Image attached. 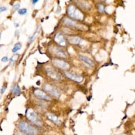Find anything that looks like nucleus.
Masks as SVG:
<instances>
[{"mask_svg": "<svg viewBox=\"0 0 135 135\" xmlns=\"http://www.w3.org/2000/svg\"><path fill=\"white\" fill-rule=\"evenodd\" d=\"M18 127L22 133L27 135H38L37 129L25 121H20L18 124Z\"/></svg>", "mask_w": 135, "mask_h": 135, "instance_id": "obj_1", "label": "nucleus"}, {"mask_svg": "<svg viewBox=\"0 0 135 135\" xmlns=\"http://www.w3.org/2000/svg\"><path fill=\"white\" fill-rule=\"evenodd\" d=\"M25 115L27 119L33 123L38 126H41V123L39 117L38 116L37 113L32 108H29L26 110Z\"/></svg>", "mask_w": 135, "mask_h": 135, "instance_id": "obj_2", "label": "nucleus"}, {"mask_svg": "<svg viewBox=\"0 0 135 135\" xmlns=\"http://www.w3.org/2000/svg\"><path fill=\"white\" fill-rule=\"evenodd\" d=\"M67 13L68 16L72 18L78 20H82L83 17V14L77 9L74 6L70 5L67 9Z\"/></svg>", "mask_w": 135, "mask_h": 135, "instance_id": "obj_3", "label": "nucleus"}, {"mask_svg": "<svg viewBox=\"0 0 135 135\" xmlns=\"http://www.w3.org/2000/svg\"><path fill=\"white\" fill-rule=\"evenodd\" d=\"M43 88L47 92L49 93V94L54 96L56 98H58L60 95V93L52 85H51L49 83H45L43 85Z\"/></svg>", "mask_w": 135, "mask_h": 135, "instance_id": "obj_4", "label": "nucleus"}, {"mask_svg": "<svg viewBox=\"0 0 135 135\" xmlns=\"http://www.w3.org/2000/svg\"><path fill=\"white\" fill-rule=\"evenodd\" d=\"M53 64L56 68L62 70H68L70 68V65L67 62L59 59H53L52 60Z\"/></svg>", "mask_w": 135, "mask_h": 135, "instance_id": "obj_5", "label": "nucleus"}, {"mask_svg": "<svg viewBox=\"0 0 135 135\" xmlns=\"http://www.w3.org/2000/svg\"><path fill=\"white\" fill-rule=\"evenodd\" d=\"M34 95L38 98L46 101H51V99L48 95L46 92L39 89H36L34 90Z\"/></svg>", "mask_w": 135, "mask_h": 135, "instance_id": "obj_6", "label": "nucleus"}, {"mask_svg": "<svg viewBox=\"0 0 135 135\" xmlns=\"http://www.w3.org/2000/svg\"><path fill=\"white\" fill-rule=\"evenodd\" d=\"M65 75L69 79L74 81L77 82H81L83 80V77L76 73L69 72H65Z\"/></svg>", "mask_w": 135, "mask_h": 135, "instance_id": "obj_7", "label": "nucleus"}, {"mask_svg": "<svg viewBox=\"0 0 135 135\" xmlns=\"http://www.w3.org/2000/svg\"><path fill=\"white\" fill-rule=\"evenodd\" d=\"M52 52L54 55L59 58H65L67 57V54L64 50L61 49V48L55 47H53Z\"/></svg>", "mask_w": 135, "mask_h": 135, "instance_id": "obj_8", "label": "nucleus"}, {"mask_svg": "<svg viewBox=\"0 0 135 135\" xmlns=\"http://www.w3.org/2000/svg\"><path fill=\"white\" fill-rule=\"evenodd\" d=\"M55 41L59 45L62 47H64L66 45V41L64 36L61 33H56L55 37Z\"/></svg>", "mask_w": 135, "mask_h": 135, "instance_id": "obj_9", "label": "nucleus"}, {"mask_svg": "<svg viewBox=\"0 0 135 135\" xmlns=\"http://www.w3.org/2000/svg\"><path fill=\"white\" fill-rule=\"evenodd\" d=\"M47 116L48 118L54 124L56 125H60L61 124V120L60 119L57 117L55 114L52 113H47Z\"/></svg>", "mask_w": 135, "mask_h": 135, "instance_id": "obj_10", "label": "nucleus"}, {"mask_svg": "<svg viewBox=\"0 0 135 135\" xmlns=\"http://www.w3.org/2000/svg\"><path fill=\"white\" fill-rule=\"evenodd\" d=\"M47 73L51 78L53 79L58 80L60 79V76L58 74V73H56L55 70L52 69H48Z\"/></svg>", "mask_w": 135, "mask_h": 135, "instance_id": "obj_11", "label": "nucleus"}, {"mask_svg": "<svg viewBox=\"0 0 135 135\" xmlns=\"http://www.w3.org/2000/svg\"><path fill=\"white\" fill-rule=\"evenodd\" d=\"M68 40L69 42L71 44H79L82 41V40L78 37H70L68 38Z\"/></svg>", "mask_w": 135, "mask_h": 135, "instance_id": "obj_12", "label": "nucleus"}, {"mask_svg": "<svg viewBox=\"0 0 135 135\" xmlns=\"http://www.w3.org/2000/svg\"><path fill=\"white\" fill-rule=\"evenodd\" d=\"M79 58L81 60H82L84 62H85L86 64H88L89 65L91 66V67L94 65V62H93V61L90 59L88 58L87 56H83V55H80Z\"/></svg>", "mask_w": 135, "mask_h": 135, "instance_id": "obj_13", "label": "nucleus"}, {"mask_svg": "<svg viewBox=\"0 0 135 135\" xmlns=\"http://www.w3.org/2000/svg\"><path fill=\"white\" fill-rule=\"evenodd\" d=\"M11 91L16 95H19L21 94V89L17 85H14L11 89Z\"/></svg>", "mask_w": 135, "mask_h": 135, "instance_id": "obj_14", "label": "nucleus"}, {"mask_svg": "<svg viewBox=\"0 0 135 135\" xmlns=\"http://www.w3.org/2000/svg\"><path fill=\"white\" fill-rule=\"evenodd\" d=\"M21 47L22 46L21 44V43H17L14 46L12 50V51L13 53H16L17 51H19L21 49Z\"/></svg>", "mask_w": 135, "mask_h": 135, "instance_id": "obj_15", "label": "nucleus"}, {"mask_svg": "<svg viewBox=\"0 0 135 135\" xmlns=\"http://www.w3.org/2000/svg\"><path fill=\"white\" fill-rule=\"evenodd\" d=\"M100 56H101V58L103 60H107V58H108V55L107 52L105 51L104 50H101L100 51V54H99Z\"/></svg>", "mask_w": 135, "mask_h": 135, "instance_id": "obj_16", "label": "nucleus"}, {"mask_svg": "<svg viewBox=\"0 0 135 135\" xmlns=\"http://www.w3.org/2000/svg\"><path fill=\"white\" fill-rule=\"evenodd\" d=\"M64 22H65V24H67L69 26H74L76 25V23L74 21L70 19H68V18L65 19Z\"/></svg>", "mask_w": 135, "mask_h": 135, "instance_id": "obj_17", "label": "nucleus"}, {"mask_svg": "<svg viewBox=\"0 0 135 135\" xmlns=\"http://www.w3.org/2000/svg\"><path fill=\"white\" fill-rule=\"evenodd\" d=\"M38 32H39V28H38L37 29L35 30V32L33 33V35L31 36V37L30 38L29 40V44L31 43L32 42L34 41V39H35V36H36V35L37 34V33H38Z\"/></svg>", "mask_w": 135, "mask_h": 135, "instance_id": "obj_18", "label": "nucleus"}, {"mask_svg": "<svg viewBox=\"0 0 135 135\" xmlns=\"http://www.w3.org/2000/svg\"><path fill=\"white\" fill-rule=\"evenodd\" d=\"M114 10H115V8L113 6H108V7L105 8V11L109 14H111L113 12Z\"/></svg>", "mask_w": 135, "mask_h": 135, "instance_id": "obj_19", "label": "nucleus"}, {"mask_svg": "<svg viewBox=\"0 0 135 135\" xmlns=\"http://www.w3.org/2000/svg\"><path fill=\"white\" fill-rule=\"evenodd\" d=\"M27 13V10L26 8H21L19 9L18 10V13H19L20 16H24Z\"/></svg>", "mask_w": 135, "mask_h": 135, "instance_id": "obj_20", "label": "nucleus"}, {"mask_svg": "<svg viewBox=\"0 0 135 135\" xmlns=\"http://www.w3.org/2000/svg\"><path fill=\"white\" fill-rule=\"evenodd\" d=\"M98 7L99 11L100 12H103V11H104V8L103 7V5H101V4H98Z\"/></svg>", "mask_w": 135, "mask_h": 135, "instance_id": "obj_21", "label": "nucleus"}, {"mask_svg": "<svg viewBox=\"0 0 135 135\" xmlns=\"http://www.w3.org/2000/svg\"><path fill=\"white\" fill-rule=\"evenodd\" d=\"M7 88V86H2V87L1 89V94H4V92L6 90V89Z\"/></svg>", "mask_w": 135, "mask_h": 135, "instance_id": "obj_22", "label": "nucleus"}, {"mask_svg": "<svg viewBox=\"0 0 135 135\" xmlns=\"http://www.w3.org/2000/svg\"><path fill=\"white\" fill-rule=\"evenodd\" d=\"M7 10V8L5 7H0V13L2 12H3L4 11Z\"/></svg>", "mask_w": 135, "mask_h": 135, "instance_id": "obj_23", "label": "nucleus"}, {"mask_svg": "<svg viewBox=\"0 0 135 135\" xmlns=\"http://www.w3.org/2000/svg\"><path fill=\"white\" fill-rule=\"evenodd\" d=\"M8 56H4L1 59V61L3 62H8Z\"/></svg>", "mask_w": 135, "mask_h": 135, "instance_id": "obj_24", "label": "nucleus"}, {"mask_svg": "<svg viewBox=\"0 0 135 135\" xmlns=\"http://www.w3.org/2000/svg\"><path fill=\"white\" fill-rule=\"evenodd\" d=\"M20 7V5L19 4H16L13 7V9L14 10H19Z\"/></svg>", "mask_w": 135, "mask_h": 135, "instance_id": "obj_25", "label": "nucleus"}, {"mask_svg": "<svg viewBox=\"0 0 135 135\" xmlns=\"http://www.w3.org/2000/svg\"><path fill=\"white\" fill-rule=\"evenodd\" d=\"M32 1V3L33 4H35L36 3H37V2L39 1V0H31Z\"/></svg>", "mask_w": 135, "mask_h": 135, "instance_id": "obj_26", "label": "nucleus"}, {"mask_svg": "<svg viewBox=\"0 0 135 135\" xmlns=\"http://www.w3.org/2000/svg\"><path fill=\"white\" fill-rule=\"evenodd\" d=\"M113 0H106V2L108 3H112L113 2Z\"/></svg>", "mask_w": 135, "mask_h": 135, "instance_id": "obj_27", "label": "nucleus"}, {"mask_svg": "<svg viewBox=\"0 0 135 135\" xmlns=\"http://www.w3.org/2000/svg\"><path fill=\"white\" fill-rule=\"evenodd\" d=\"M16 135H24V134H22L21 133H17L16 134Z\"/></svg>", "mask_w": 135, "mask_h": 135, "instance_id": "obj_28", "label": "nucleus"}, {"mask_svg": "<svg viewBox=\"0 0 135 135\" xmlns=\"http://www.w3.org/2000/svg\"><path fill=\"white\" fill-rule=\"evenodd\" d=\"M1 33L0 32V40H1Z\"/></svg>", "mask_w": 135, "mask_h": 135, "instance_id": "obj_29", "label": "nucleus"}, {"mask_svg": "<svg viewBox=\"0 0 135 135\" xmlns=\"http://www.w3.org/2000/svg\"><path fill=\"white\" fill-rule=\"evenodd\" d=\"M0 49H1V46H0Z\"/></svg>", "mask_w": 135, "mask_h": 135, "instance_id": "obj_30", "label": "nucleus"}]
</instances>
